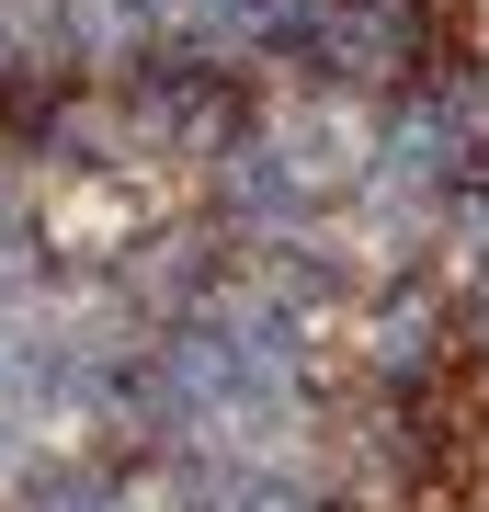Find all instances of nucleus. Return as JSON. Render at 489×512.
<instances>
[{"label":"nucleus","mask_w":489,"mask_h":512,"mask_svg":"<svg viewBox=\"0 0 489 512\" xmlns=\"http://www.w3.org/2000/svg\"><path fill=\"white\" fill-rule=\"evenodd\" d=\"M410 512H489V365H455L421 399V501Z\"/></svg>","instance_id":"obj_1"}]
</instances>
